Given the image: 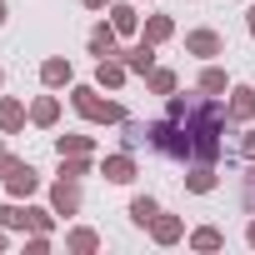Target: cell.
Segmentation results:
<instances>
[{
    "label": "cell",
    "mask_w": 255,
    "mask_h": 255,
    "mask_svg": "<svg viewBox=\"0 0 255 255\" xmlns=\"http://www.w3.org/2000/svg\"><path fill=\"white\" fill-rule=\"evenodd\" d=\"M70 100H75V110H80L85 120H95V125H125V110H120L115 100H100L95 85H75Z\"/></svg>",
    "instance_id": "obj_1"
},
{
    "label": "cell",
    "mask_w": 255,
    "mask_h": 255,
    "mask_svg": "<svg viewBox=\"0 0 255 255\" xmlns=\"http://www.w3.org/2000/svg\"><path fill=\"white\" fill-rule=\"evenodd\" d=\"M50 205H55V215H75V210H80V180L60 175L55 190H50Z\"/></svg>",
    "instance_id": "obj_2"
},
{
    "label": "cell",
    "mask_w": 255,
    "mask_h": 255,
    "mask_svg": "<svg viewBox=\"0 0 255 255\" xmlns=\"http://www.w3.org/2000/svg\"><path fill=\"white\" fill-rule=\"evenodd\" d=\"M185 50H190V55H205V60H210V55H220V50H225V40H220L215 30H190V35H185Z\"/></svg>",
    "instance_id": "obj_3"
},
{
    "label": "cell",
    "mask_w": 255,
    "mask_h": 255,
    "mask_svg": "<svg viewBox=\"0 0 255 255\" xmlns=\"http://www.w3.org/2000/svg\"><path fill=\"white\" fill-rule=\"evenodd\" d=\"M125 65H130V75H150V70H155V45L140 40L135 50H125Z\"/></svg>",
    "instance_id": "obj_4"
},
{
    "label": "cell",
    "mask_w": 255,
    "mask_h": 255,
    "mask_svg": "<svg viewBox=\"0 0 255 255\" xmlns=\"http://www.w3.org/2000/svg\"><path fill=\"white\" fill-rule=\"evenodd\" d=\"M125 75H130V65H125V60H110V55H105V60H100V70H95V85L115 90V85H120Z\"/></svg>",
    "instance_id": "obj_5"
},
{
    "label": "cell",
    "mask_w": 255,
    "mask_h": 255,
    "mask_svg": "<svg viewBox=\"0 0 255 255\" xmlns=\"http://www.w3.org/2000/svg\"><path fill=\"white\" fill-rule=\"evenodd\" d=\"M105 180H115V185L135 180V160L130 155H105Z\"/></svg>",
    "instance_id": "obj_6"
},
{
    "label": "cell",
    "mask_w": 255,
    "mask_h": 255,
    "mask_svg": "<svg viewBox=\"0 0 255 255\" xmlns=\"http://www.w3.org/2000/svg\"><path fill=\"white\" fill-rule=\"evenodd\" d=\"M115 35H120L115 25H95V30H90V50H95L100 60H105V55H120V50H115Z\"/></svg>",
    "instance_id": "obj_7"
},
{
    "label": "cell",
    "mask_w": 255,
    "mask_h": 255,
    "mask_svg": "<svg viewBox=\"0 0 255 255\" xmlns=\"http://www.w3.org/2000/svg\"><path fill=\"white\" fill-rule=\"evenodd\" d=\"M180 230H185V225H180L175 215H155V220H150V235H155L160 245H175V240H180Z\"/></svg>",
    "instance_id": "obj_8"
},
{
    "label": "cell",
    "mask_w": 255,
    "mask_h": 255,
    "mask_svg": "<svg viewBox=\"0 0 255 255\" xmlns=\"http://www.w3.org/2000/svg\"><path fill=\"white\" fill-rule=\"evenodd\" d=\"M20 125H25V105L20 100H0V130H20Z\"/></svg>",
    "instance_id": "obj_9"
},
{
    "label": "cell",
    "mask_w": 255,
    "mask_h": 255,
    "mask_svg": "<svg viewBox=\"0 0 255 255\" xmlns=\"http://www.w3.org/2000/svg\"><path fill=\"white\" fill-rule=\"evenodd\" d=\"M40 80H45V85H70V60L50 55V60L40 65Z\"/></svg>",
    "instance_id": "obj_10"
},
{
    "label": "cell",
    "mask_w": 255,
    "mask_h": 255,
    "mask_svg": "<svg viewBox=\"0 0 255 255\" xmlns=\"http://www.w3.org/2000/svg\"><path fill=\"white\" fill-rule=\"evenodd\" d=\"M30 120H35V125H55V120H60V100H55V95H40V100L30 105Z\"/></svg>",
    "instance_id": "obj_11"
},
{
    "label": "cell",
    "mask_w": 255,
    "mask_h": 255,
    "mask_svg": "<svg viewBox=\"0 0 255 255\" xmlns=\"http://www.w3.org/2000/svg\"><path fill=\"white\" fill-rule=\"evenodd\" d=\"M5 185H10V195H35V190H40V175H35L30 165H20V170L5 180Z\"/></svg>",
    "instance_id": "obj_12"
},
{
    "label": "cell",
    "mask_w": 255,
    "mask_h": 255,
    "mask_svg": "<svg viewBox=\"0 0 255 255\" xmlns=\"http://www.w3.org/2000/svg\"><path fill=\"white\" fill-rule=\"evenodd\" d=\"M185 185H190L195 195H210V190H215V170H210L205 160H195V170L185 175Z\"/></svg>",
    "instance_id": "obj_13"
},
{
    "label": "cell",
    "mask_w": 255,
    "mask_h": 255,
    "mask_svg": "<svg viewBox=\"0 0 255 255\" xmlns=\"http://www.w3.org/2000/svg\"><path fill=\"white\" fill-rule=\"evenodd\" d=\"M230 120H250L255 115V90H230Z\"/></svg>",
    "instance_id": "obj_14"
},
{
    "label": "cell",
    "mask_w": 255,
    "mask_h": 255,
    "mask_svg": "<svg viewBox=\"0 0 255 255\" xmlns=\"http://www.w3.org/2000/svg\"><path fill=\"white\" fill-rule=\"evenodd\" d=\"M0 225H5V230H25L30 225V205H0Z\"/></svg>",
    "instance_id": "obj_15"
},
{
    "label": "cell",
    "mask_w": 255,
    "mask_h": 255,
    "mask_svg": "<svg viewBox=\"0 0 255 255\" xmlns=\"http://www.w3.org/2000/svg\"><path fill=\"white\" fill-rule=\"evenodd\" d=\"M110 25H115L120 35H135V25H140V15H135L130 5H110Z\"/></svg>",
    "instance_id": "obj_16"
},
{
    "label": "cell",
    "mask_w": 255,
    "mask_h": 255,
    "mask_svg": "<svg viewBox=\"0 0 255 255\" xmlns=\"http://www.w3.org/2000/svg\"><path fill=\"white\" fill-rule=\"evenodd\" d=\"M55 150H60V155H90V150H95V140H90V135H60V140H55Z\"/></svg>",
    "instance_id": "obj_17"
},
{
    "label": "cell",
    "mask_w": 255,
    "mask_h": 255,
    "mask_svg": "<svg viewBox=\"0 0 255 255\" xmlns=\"http://www.w3.org/2000/svg\"><path fill=\"white\" fill-rule=\"evenodd\" d=\"M155 215H160V205H155L150 195H135V200H130V220H135V225H150Z\"/></svg>",
    "instance_id": "obj_18"
},
{
    "label": "cell",
    "mask_w": 255,
    "mask_h": 255,
    "mask_svg": "<svg viewBox=\"0 0 255 255\" xmlns=\"http://www.w3.org/2000/svg\"><path fill=\"white\" fill-rule=\"evenodd\" d=\"M200 90H205V95H225V90H230V80H225V70H220V65H210V70L200 75Z\"/></svg>",
    "instance_id": "obj_19"
},
{
    "label": "cell",
    "mask_w": 255,
    "mask_h": 255,
    "mask_svg": "<svg viewBox=\"0 0 255 255\" xmlns=\"http://www.w3.org/2000/svg\"><path fill=\"white\" fill-rule=\"evenodd\" d=\"M60 175L85 180V175H90V155H60Z\"/></svg>",
    "instance_id": "obj_20"
},
{
    "label": "cell",
    "mask_w": 255,
    "mask_h": 255,
    "mask_svg": "<svg viewBox=\"0 0 255 255\" xmlns=\"http://www.w3.org/2000/svg\"><path fill=\"white\" fill-rule=\"evenodd\" d=\"M65 245H70V250H80V255H90V250H100V235H95V230H70V235H65Z\"/></svg>",
    "instance_id": "obj_21"
},
{
    "label": "cell",
    "mask_w": 255,
    "mask_h": 255,
    "mask_svg": "<svg viewBox=\"0 0 255 255\" xmlns=\"http://www.w3.org/2000/svg\"><path fill=\"white\" fill-rule=\"evenodd\" d=\"M170 30H175V25H170L165 15H150V20H145V40H150V45H160V40H170Z\"/></svg>",
    "instance_id": "obj_22"
},
{
    "label": "cell",
    "mask_w": 255,
    "mask_h": 255,
    "mask_svg": "<svg viewBox=\"0 0 255 255\" xmlns=\"http://www.w3.org/2000/svg\"><path fill=\"white\" fill-rule=\"evenodd\" d=\"M145 80H150V90H155V95H175V70H150Z\"/></svg>",
    "instance_id": "obj_23"
},
{
    "label": "cell",
    "mask_w": 255,
    "mask_h": 255,
    "mask_svg": "<svg viewBox=\"0 0 255 255\" xmlns=\"http://www.w3.org/2000/svg\"><path fill=\"white\" fill-rule=\"evenodd\" d=\"M220 240H225V235H220V230H215V225H200V230H195V235H190V245H195V250H215V245H220Z\"/></svg>",
    "instance_id": "obj_24"
},
{
    "label": "cell",
    "mask_w": 255,
    "mask_h": 255,
    "mask_svg": "<svg viewBox=\"0 0 255 255\" xmlns=\"http://www.w3.org/2000/svg\"><path fill=\"white\" fill-rule=\"evenodd\" d=\"M50 225H55L50 210H35V205H30V230H50Z\"/></svg>",
    "instance_id": "obj_25"
},
{
    "label": "cell",
    "mask_w": 255,
    "mask_h": 255,
    "mask_svg": "<svg viewBox=\"0 0 255 255\" xmlns=\"http://www.w3.org/2000/svg\"><path fill=\"white\" fill-rule=\"evenodd\" d=\"M15 170H20V160H15V155H0V180H10Z\"/></svg>",
    "instance_id": "obj_26"
},
{
    "label": "cell",
    "mask_w": 255,
    "mask_h": 255,
    "mask_svg": "<svg viewBox=\"0 0 255 255\" xmlns=\"http://www.w3.org/2000/svg\"><path fill=\"white\" fill-rule=\"evenodd\" d=\"M240 155H245V160H255V130H250V135L240 140Z\"/></svg>",
    "instance_id": "obj_27"
},
{
    "label": "cell",
    "mask_w": 255,
    "mask_h": 255,
    "mask_svg": "<svg viewBox=\"0 0 255 255\" xmlns=\"http://www.w3.org/2000/svg\"><path fill=\"white\" fill-rule=\"evenodd\" d=\"M85 5H90V10H105V5H110V0H85Z\"/></svg>",
    "instance_id": "obj_28"
},
{
    "label": "cell",
    "mask_w": 255,
    "mask_h": 255,
    "mask_svg": "<svg viewBox=\"0 0 255 255\" xmlns=\"http://www.w3.org/2000/svg\"><path fill=\"white\" fill-rule=\"evenodd\" d=\"M245 25H250V35H255V5H250V20H245Z\"/></svg>",
    "instance_id": "obj_29"
},
{
    "label": "cell",
    "mask_w": 255,
    "mask_h": 255,
    "mask_svg": "<svg viewBox=\"0 0 255 255\" xmlns=\"http://www.w3.org/2000/svg\"><path fill=\"white\" fill-rule=\"evenodd\" d=\"M0 25H5V0H0Z\"/></svg>",
    "instance_id": "obj_30"
},
{
    "label": "cell",
    "mask_w": 255,
    "mask_h": 255,
    "mask_svg": "<svg viewBox=\"0 0 255 255\" xmlns=\"http://www.w3.org/2000/svg\"><path fill=\"white\" fill-rule=\"evenodd\" d=\"M250 245H255V220H250Z\"/></svg>",
    "instance_id": "obj_31"
},
{
    "label": "cell",
    "mask_w": 255,
    "mask_h": 255,
    "mask_svg": "<svg viewBox=\"0 0 255 255\" xmlns=\"http://www.w3.org/2000/svg\"><path fill=\"white\" fill-rule=\"evenodd\" d=\"M0 250H5V235H0Z\"/></svg>",
    "instance_id": "obj_32"
},
{
    "label": "cell",
    "mask_w": 255,
    "mask_h": 255,
    "mask_svg": "<svg viewBox=\"0 0 255 255\" xmlns=\"http://www.w3.org/2000/svg\"><path fill=\"white\" fill-rule=\"evenodd\" d=\"M0 155H5V145H0Z\"/></svg>",
    "instance_id": "obj_33"
}]
</instances>
